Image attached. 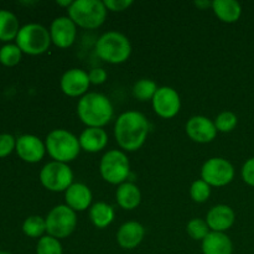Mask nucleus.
<instances>
[{"label":"nucleus","mask_w":254,"mask_h":254,"mask_svg":"<svg viewBox=\"0 0 254 254\" xmlns=\"http://www.w3.org/2000/svg\"><path fill=\"white\" fill-rule=\"evenodd\" d=\"M15 146H16V138L7 133L0 134V158H6L7 155H10L15 150Z\"/></svg>","instance_id":"2f4dec72"},{"label":"nucleus","mask_w":254,"mask_h":254,"mask_svg":"<svg viewBox=\"0 0 254 254\" xmlns=\"http://www.w3.org/2000/svg\"><path fill=\"white\" fill-rule=\"evenodd\" d=\"M64 200L66 205L73 211H84L91 206L92 192L84 184H72L64 191Z\"/></svg>","instance_id":"a211bd4d"},{"label":"nucleus","mask_w":254,"mask_h":254,"mask_svg":"<svg viewBox=\"0 0 254 254\" xmlns=\"http://www.w3.org/2000/svg\"><path fill=\"white\" fill-rule=\"evenodd\" d=\"M242 179L247 185L254 188V158L248 159L242 168Z\"/></svg>","instance_id":"72a5a7b5"},{"label":"nucleus","mask_w":254,"mask_h":254,"mask_svg":"<svg viewBox=\"0 0 254 254\" xmlns=\"http://www.w3.org/2000/svg\"><path fill=\"white\" fill-rule=\"evenodd\" d=\"M201 178L210 186H226L235 178V168L223 158L208 159L201 169Z\"/></svg>","instance_id":"9d476101"},{"label":"nucleus","mask_w":254,"mask_h":254,"mask_svg":"<svg viewBox=\"0 0 254 254\" xmlns=\"http://www.w3.org/2000/svg\"><path fill=\"white\" fill-rule=\"evenodd\" d=\"M62 246L57 238L44 236L39 240L36 246V254H62Z\"/></svg>","instance_id":"cd10ccee"},{"label":"nucleus","mask_w":254,"mask_h":254,"mask_svg":"<svg viewBox=\"0 0 254 254\" xmlns=\"http://www.w3.org/2000/svg\"><path fill=\"white\" fill-rule=\"evenodd\" d=\"M190 195L195 202L202 203L208 200L211 195V186L201 179V180L193 181L190 188Z\"/></svg>","instance_id":"7c9ffc66"},{"label":"nucleus","mask_w":254,"mask_h":254,"mask_svg":"<svg viewBox=\"0 0 254 254\" xmlns=\"http://www.w3.org/2000/svg\"><path fill=\"white\" fill-rule=\"evenodd\" d=\"M89 218L97 228H106L113 222L114 210L106 202H97L89 210Z\"/></svg>","instance_id":"b1692460"},{"label":"nucleus","mask_w":254,"mask_h":254,"mask_svg":"<svg viewBox=\"0 0 254 254\" xmlns=\"http://www.w3.org/2000/svg\"><path fill=\"white\" fill-rule=\"evenodd\" d=\"M101 175L112 185H122L130 174V164L121 150H109L102 156L99 164Z\"/></svg>","instance_id":"0eeeda50"},{"label":"nucleus","mask_w":254,"mask_h":254,"mask_svg":"<svg viewBox=\"0 0 254 254\" xmlns=\"http://www.w3.org/2000/svg\"><path fill=\"white\" fill-rule=\"evenodd\" d=\"M151 102L155 113L165 119L174 118L181 108L180 96L171 87H159Z\"/></svg>","instance_id":"9b49d317"},{"label":"nucleus","mask_w":254,"mask_h":254,"mask_svg":"<svg viewBox=\"0 0 254 254\" xmlns=\"http://www.w3.org/2000/svg\"><path fill=\"white\" fill-rule=\"evenodd\" d=\"M77 25L68 16H60L52 21L50 26V36L54 45L60 49L72 46L76 40Z\"/></svg>","instance_id":"ddd939ff"},{"label":"nucleus","mask_w":254,"mask_h":254,"mask_svg":"<svg viewBox=\"0 0 254 254\" xmlns=\"http://www.w3.org/2000/svg\"><path fill=\"white\" fill-rule=\"evenodd\" d=\"M46 221V232L51 237L66 238L74 231L77 226L76 211L67 205H59L49 212Z\"/></svg>","instance_id":"6e6552de"},{"label":"nucleus","mask_w":254,"mask_h":254,"mask_svg":"<svg viewBox=\"0 0 254 254\" xmlns=\"http://www.w3.org/2000/svg\"><path fill=\"white\" fill-rule=\"evenodd\" d=\"M149 133L148 119L140 112L129 111L118 117L114 136L122 149L135 151L144 145Z\"/></svg>","instance_id":"f257e3e1"},{"label":"nucleus","mask_w":254,"mask_h":254,"mask_svg":"<svg viewBox=\"0 0 254 254\" xmlns=\"http://www.w3.org/2000/svg\"><path fill=\"white\" fill-rule=\"evenodd\" d=\"M40 181L45 189L54 192L66 191L73 181V173L64 163L51 161L40 171Z\"/></svg>","instance_id":"1a4fd4ad"},{"label":"nucleus","mask_w":254,"mask_h":254,"mask_svg":"<svg viewBox=\"0 0 254 254\" xmlns=\"http://www.w3.org/2000/svg\"><path fill=\"white\" fill-rule=\"evenodd\" d=\"M22 51L16 44H5L0 47V64L6 67L16 66L21 61Z\"/></svg>","instance_id":"bb28decb"},{"label":"nucleus","mask_w":254,"mask_h":254,"mask_svg":"<svg viewBox=\"0 0 254 254\" xmlns=\"http://www.w3.org/2000/svg\"><path fill=\"white\" fill-rule=\"evenodd\" d=\"M236 220L235 211L227 205L213 206L207 212L206 222L212 232H222L230 230Z\"/></svg>","instance_id":"dca6fc26"},{"label":"nucleus","mask_w":254,"mask_h":254,"mask_svg":"<svg viewBox=\"0 0 254 254\" xmlns=\"http://www.w3.org/2000/svg\"><path fill=\"white\" fill-rule=\"evenodd\" d=\"M88 77H89V82H91V83L102 84L107 81V77H108V74H107L106 69L93 68V69H91V72L88 73Z\"/></svg>","instance_id":"f704fd0d"},{"label":"nucleus","mask_w":254,"mask_h":254,"mask_svg":"<svg viewBox=\"0 0 254 254\" xmlns=\"http://www.w3.org/2000/svg\"><path fill=\"white\" fill-rule=\"evenodd\" d=\"M20 25L16 15L9 10L0 9V41L9 44L11 40H16Z\"/></svg>","instance_id":"5701e85b"},{"label":"nucleus","mask_w":254,"mask_h":254,"mask_svg":"<svg viewBox=\"0 0 254 254\" xmlns=\"http://www.w3.org/2000/svg\"><path fill=\"white\" fill-rule=\"evenodd\" d=\"M67 11L69 19L79 27L93 30L103 24L108 10L99 0H76Z\"/></svg>","instance_id":"39448f33"},{"label":"nucleus","mask_w":254,"mask_h":254,"mask_svg":"<svg viewBox=\"0 0 254 254\" xmlns=\"http://www.w3.org/2000/svg\"><path fill=\"white\" fill-rule=\"evenodd\" d=\"M72 2L73 1H71V0H57V5H60V6H66L67 9L71 6Z\"/></svg>","instance_id":"e433bc0d"},{"label":"nucleus","mask_w":254,"mask_h":254,"mask_svg":"<svg viewBox=\"0 0 254 254\" xmlns=\"http://www.w3.org/2000/svg\"><path fill=\"white\" fill-rule=\"evenodd\" d=\"M156 91H158V86H156V83L153 79L143 78L139 79V81L135 82V84H134L133 96L141 102L153 101Z\"/></svg>","instance_id":"393cba45"},{"label":"nucleus","mask_w":254,"mask_h":254,"mask_svg":"<svg viewBox=\"0 0 254 254\" xmlns=\"http://www.w3.org/2000/svg\"><path fill=\"white\" fill-rule=\"evenodd\" d=\"M81 149L88 153H98L108 144V135L102 128H87L78 138Z\"/></svg>","instance_id":"6ab92c4d"},{"label":"nucleus","mask_w":254,"mask_h":254,"mask_svg":"<svg viewBox=\"0 0 254 254\" xmlns=\"http://www.w3.org/2000/svg\"><path fill=\"white\" fill-rule=\"evenodd\" d=\"M89 84L91 82H89L88 73L79 68H71L66 71L60 81L62 92L68 97H78L86 94Z\"/></svg>","instance_id":"2eb2a0df"},{"label":"nucleus","mask_w":254,"mask_h":254,"mask_svg":"<svg viewBox=\"0 0 254 254\" xmlns=\"http://www.w3.org/2000/svg\"><path fill=\"white\" fill-rule=\"evenodd\" d=\"M22 232L30 238H41L46 232V221L41 216H30L22 223Z\"/></svg>","instance_id":"a878e982"},{"label":"nucleus","mask_w":254,"mask_h":254,"mask_svg":"<svg viewBox=\"0 0 254 254\" xmlns=\"http://www.w3.org/2000/svg\"><path fill=\"white\" fill-rule=\"evenodd\" d=\"M212 10L221 21L227 24L236 22L242 15V6L236 0H215L212 1Z\"/></svg>","instance_id":"412c9836"},{"label":"nucleus","mask_w":254,"mask_h":254,"mask_svg":"<svg viewBox=\"0 0 254 254\" xmlns=\"http://www.w3.org/2000/svg\"><path fill=\"white\" fill-rule=\"evenodd\" d=\"M186 231L188 235L190 236L192 240L195 241H203L206 236L210 233V227H208L207 222L201 218H193L186 226Z\"/></svg>","instance_id":"c85d7f7f"},{"label":"nucleus","mask_w":254,"mask_h":254,"mask_svg":"<svg viewBox=\"0 0 254 254\" xmlns=\"http://www.w3.org/2000/svg\"><path fill=\"white\" fill-rule=\"evenodd\" d=\"M51 42L50 30L35 22L20 27L16 36V45L22 54L32 55V56L46 52Z\"/></svg>","instance_id":"423d86ee"},{"label":"nucleus","mask_w":254,"mask_h":254,"mask_svg":"<svg viewBox=\"0 0 254 254\" xmlns=\"http://www.w3.org/2000/svg\"><path fill=\"white\" fill-rule=\"evenodd\" d=\"M77 114L87 128H102L113 118L114 109L108 97L97 92L86 93L77 104Z\"/></svg>","instance_id":"f03ea898"},{"label":"nucleus","mask_w":254,"mask_h":254,"mask_svg":"<svg viewBox=\"0 0 254 254\" xmlns=\"http://www.w3.org/2000/svg\"><path fill=\"white\" fill-rule=\"evenodd\" d=\"M45 146L54 161L64 164L74 160L81 151L78 138L64 129H55L49 133Z\"/></svg>","instance_id":"7ed1b4c3"},{"label":"nucleus","mask_w":254,"mask_h":254,"mask_svg":"<svg viewBox=\"0 0 254 254\" xmlns=\"http://www.w3.org/2000/svg\"><path fill=\"white\" fill-rule=\"evenodd\" d=\"M195 5H196V6H197V7H200L201 10L206 9V7H208V6L212 7V2L207 1V0H203V1H201V0H198V1H195Z\"/></svg>","instance_id":"c9c22d12"},{"label":"nucleus","mask_w":254,"mask_h":254,"mask_svg":"<svg viewBox=\"0 0 254 254\" xmlns=\"http://www.w3.org/2000/svg\"><path fill=\"white\" fill-rule=\"evenodd\" d=\"M238 118L233 112L226 111L218 114L217 118L215 121V126L217 131H222V133H230L233 129L237 127Z\"/></svg>","instance_id":"c756f323"},{"label":"nucleus","mask_w":254,"mask_h":254,"mask_svg":"<svg viewBox=\"0 0 254 254\" xmlns=\"http://www.w3.org/2000/svg\"><path fill=\"white\" fill-rule=\"evenodd\" d=\"M0 254H11V253L7 252V251H0Z\"/></svg>","instance_id":"4c0bfd02"},{"label":"nucleus","mask_w":254,"mask_h":254,"mask_svg":"<svg viewBox=\"0 0 254 254\" xmlns=\"http://www.w3.org/2000/svg\"><path fill=\"white\" fill-rule=\"evenodd\" d=\"M145 230L143 226L135 221L126 222L121 226L117 232V242L124 250H134L143 241Z\"/></svg>","instance_id":"f3484780"},{"label":"nucleus","mask_w":254,"mask_h":254,"mask_svg":"<svg viewBox=\"0 0 254 254\" xmlns=\"http://www.w3.org/2000/svg\"><path fill=\"white\" fill-rule=\"evenodd\" d=\"M17 155L21 160L26 163L35 164L42 160L46 153V146L40 138L32 134H24L16 138V146H15Z\"/></svg>","instance_id":"f8f14e48"},{"label":"nucleus","mask_w":254,"mask_h":254,"mask_svg":"<svg viewBox=\"0 0 254 254\" xmlns=\"http://www.w3.org/2000/svg\"><path fill=\"white\" fill-rule=\"evenodd\" d=\"M203 254H232L233 243L227 235L222 232H210L202 241Z\"/></svg>","instance_id":"aec40b11"},{"label":"nucleus","mask_w":254,"mask_h":254,"mask_svg":"<svg viewBox=\"0 0 254 254\" xmlns=\"http://www.w3.org/2000/svg\"><path fill=\"white\" fill-rule=\"evenodd\" d=\"M117 202L124 210H134L141 201V193L138 186L133 183H124L119 185L116 193Z\"/></svg>","instance_id":"4be33fe9"},{"label":"nucleus","mask_w":254,"mask_h":254,"mask_svg":"<svg viewBox=\"0 0 254 254\" xmlns=\"http://www.w3.org/2000/svg\"><path fill=\"white\" fill-rule=\"evenodd\" d=\"M103 2L111 11H124L133 5V0H104Z\"/></svg>","instance_id":"473e14b6"},{"label":"nucleus","mask_w":254,"mask_h":254,"mask_svg":"<svg viewBox=\"0 0 254 254\" xmlns=\"http://www.w3.org/2000/svg\"><path fill=\"white\" fill-rule=\"evenodd\" d=\"M186 133L196 143H210L217 135L215 122L207 117L195 116L190 118L186 123Z\"/></svg>","instance_id":"4468645a"},{"label":"nucleus","mask_w":254,"mask_h":254,"mask_svg":"<svg viewBox=\"0 0 254 254\" xmlns=\"http://www.w3.org/2000/svg\"><path fill=\"white\" fill-rule=\"evenodd\" d=\"M98 57L108 64H123L131 54V45L128 37L118 31H108L96 42Z\"/></svg>","instance_id":"20e7f679"}]
</instances>
